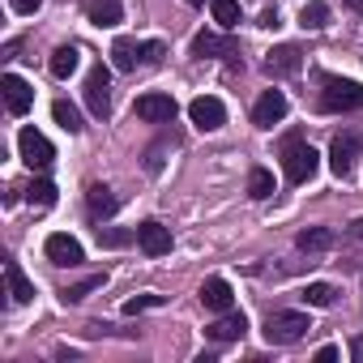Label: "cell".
I'll use <instances>...</instances> for the list:
<instances>
[{
  "mask_svg": "<svg viewBox=\"0 0 363 363\" xmlns=\"http://www.w3.org/2000/svg\"><path fill=\"white\" fill-rule=\"evenodd\" d=\"M316 167H320V154L312 145H303L299 137H291L282 145V171H286L291 184H308V179L316 175Z\"/></svg>",
  "mask_w": 363,
  "mask_h": 363,
  "instance_id": "1",
  "label": "cell"
},
{
  "mask_svg": "<svg viewBox=\"0 0 363 363\" xmlns=\"http://www.w3.org/2000/svg\"><path fill=\"white\" fill-rule=\"evenodd\" d=\"M359 154H363V133H359V128L337 133L333 145H329V171H333L337 179H346V175L354 171V158H359Z\"/></svg>",
  "mask_w": 363,
  "mask_h": 363,
  "instance_id": "2",
  "label": "cell"
},
{
  "mask_svg": "<svg viewBox=\"0 0 363 363\" xmlns=\"http://www.w3.org/2000/svg\"><path fill=\"white\" fill-rule=\"evenodd\" d=\"M325 111H359L363 107V86L346 82V77H325V94H320Z\"/></svg>",
  "mask_w": 363,
  "mask_h": 363,
  "instance_id": "3",
  "label": "cell"
},
{
  "mask_svg": "<svg viewBox=\"0 0 363 363\" xmlns=\"http://www.w3.org/2000/svg\"><path fill=\"white\" fill-rule=\"evenodd\" d=\"M308 329H312V325H308L303 312H274V316L265 320V337H269L274 346H291V342H299Z\"/></svg>",
  "mask_w": 363,
  "mask_h": 363,
  "instance_id": "4",
  "label": "cell"
},
{
  "mask_svg": "<svg viewBox=\"0 0 363 363\" xmlns=\"http://www.w3.org/2000/svg\"><path fill=\"white\" fill-rule=\"evenodd\" d=\"M18 150H22V162H26L30 171H43V167L56 162V150H52V141H48L39 128H22V133H18Z\"/></svg>",
  "mask_w": 363,
  "mask_h": 363,
  "instance_id": "5",
  "label": "cell"
},
{
  "mask_svg": "<svg viewBox=\"0 0 363 363\" xmlns=\"http://www.w3.org/2000/svg\"><path fill=\"white\" fill-rule=\"evenodd\" d=\"M107 82H111L107 65H94V69H90V77H86V107H90L99 120L111 111V94H107Z\"/></svg>",
  "mask_w": 363,
  "mask_h": 363,
  "instance_id": "6",
  "label": "cell"
},
{
  "mask_svg": "<svg viewBox=\"0 0 363 363\" xmlns=\"http://www.w3.org/2000/svg\"><path fill=\"white\" fill-rule=\"evenodd\" d=\"M286 120V94L282 90H265L261 99H257V107H252V124L257 128H274V124H282Z\"/></svg>",
  "mask_w": 363,
  "mask_h": 363,
  "instance_id": "7",
  "label": "cell"
},
{
  "mask_svg": "<svg viewBox=\"0 0 363 363\" xmlns=\"http://www.w3.org/2000/svg\"><path fill=\"white\" fill-rule=\"evenodd\" d=\"M189 116H193V124H197L201 133H214V128H223L227 107H223L214 94H201V99H193V103H189Z\"/></svg>",
  "mask_w": 363,
  "mask_h": 363,
  "instance_id": "8",
  "label": "cell"
},
{
  "mask_svg": "<svg viewBox=\"0 0 363 363\" xmlns=\"http://www.w3.org/2000/svg\"><path fill=\"white\" fill-rule=\"evenodd\" d=\"M133 111H137V116H141L145 124H167V120H175V99H171V94H158V90H154V94H141Z\"/></svg>",
  "mask_w": 363,
  "mask_h": 363,
  "instance_id": "9",
  "label": "cell"
},
{
  "mask_svg": "<svg viewBox=\"0 0 363 363\" xmlns=\"http://www.w3.org/2000/svg\"><path fill=\"white\" fill-rule=\"evenodd\" d=\"M43 252H48V261H52V265H82V261H86V252H82V244H77L73 235H65V231H56V235H48V244H43Z\"/></svg>",
  "mask_w": 363,
  "mask_h": 363,
  "instance_id": "10",
  "label": "cell"
},
{
  "mask_svg": "<svg viewBox=\"0 0 363 363\" xmlns=\"http://www.w3.org/2000/svg\"><path fill=\"white\" fill-rule=\"evenodd\" d=\"M0 90H5V107H9L13 116H26V111H30V103H35L30 82H22L18 73H5V77H0Z\"/></svg>",
  "mask_w": 363,
  "mask_h": 363,
  "instance_id": "11",
  "label": "cell"
},
{
  "mask_svg": "<svg viewBox=\"0 0 363 363\" xmlns=\"http://www.w3.org/2000/svg\"><path fill=\"white\" fill-rule=\"evenodd\" d=\"M299 65H303V52H299L295 43H282V48H274V52L265 56V73H269V77H295Z\"/></svg>",
  "mask_w": 363,
  "mask_h": 363,
  "instance_id": "12",
  "label": "cell"
},
{
  "mask_svg": "<svg viewBox=\"0 0 363 363\" xmlns=\"http://www.w3.org/2000/svg\"><path fill=\"white\" fill-rule=\"evenodd\" d=\"M137 244H141L145 257H167L171 252V231L162 223H141L137 227Z\"/></svg>",
  "mask_w": 363,
  "mask_h": 363,
  "instance_id": "13",
  "label": "cell"
},
{
  "mask_svg": "<svg viewBox=\"0 0 363 363\" xmlns=\"http://www.w3.org/2000/svg\"><path fill=\"white\" fill-rule=\"evenodd\" d=\"M240 52V43L231 39V35H210V30H201L197 39H193V56H235Z\"/></svg>",
  "mask_w": 363,
  "mask_h": 363,
  "instance_id": "14",
  "label": "cell"
},
{
  "mask_svg": "<svg viewBox=\"0 0 363 363\" xmlns=\"http://www.w3.org/2000/svg\"><path fill=\"white\" fill-rule=\"evenodd\" d=\"M231 282L227 278H206L201 282V303L210 308V312H231Z\"/></svg>",
  "mask_w": 363,
  "mask_h": 363,
  "instance_id": "15",
  "label": "cell"
},
{
  "mask_svg": "<svg viewBox=\"0 0 363 363\" xmlns=\"http://www.w3.org/2000/svg\"><path fill=\"white\" fill-rule=\"evenodd\" d=\"M137 60H145V48H141L137 39H116V43H111V65H116V69L128 73V69H137Z\"/></svg>",
  "mask_w": 363,
  "mask_h": 363,
  "instance_id": "16",
  "label": "cell"
},
{
  "mask_svg": "<svg viewBox=\"0 0 363 363\" xmlns=\"http://www.w3.org/2000/svg\"><path fill=\"white\" fill-rule=\"evenodd\" d=\"M5 278H9V295H13V303H30V299H35V282L22 274V265H18V261H9V265H5Z\"/></svg>",
  "mask_w": 363,
  "mask_h": 363,
  "instance_id": "17",
  "label": "cell"
},
{
  "mask_svg": "<svg viewBox=\"0 0 363 363\" xmlns=\"http://www.w3.org/2000/svg\"><path fill=\"white\" fill-rule=\"evenodd\" d=\"M244 329H248V320H244V312H227V316H223V320H214V325H210L206 333H210L214 342H235V337H240Z\"/></svg>",
  "mask_w": 363,
  "mask_h": 363,
  "instance_id": "18",
  "label": "cell"
},
{
  "mask_svg": "<svg viewBox=\"0 0 363 363\" xmlns=\"http://www.w3.org/2000/svg\"><path fill=\"white\" fill-rule=\"evenodd\" d=\"M86 18H90L94 26H116V22L124 18V5H120V0H90Z\"/></svg>",
  "mask_w": 363,
  "mask_h": 363,
  "instance_id": "19",
  "label": "cell"
},
{
  "mask_svg": "<svg viewBox=\"0 0 363 363\" xmlns=\"http://www.w3.org/2000/svg\"><path fill=\"white\" fill-rule=\"evenodd\" d=\"M77 60H82V52H77V48H56V52H52V60H48V69H52V77H60V82H65V77H73V73H77Z\"/></svg>",
  "mask_w": 363,
  "mask_h": 363,
  "instance_id": "20",
  "label": "cell"
},
{
  "mask_svg": "<svg viewBox=\"0 0 363 363\" xmlns=\"http://www.w3.org/2000/svg\"><path fill=\"white\" fill-rule=\"evenodd\" d=\"M86 201H90V214H94V218H111V214L120 210V201H116L111 189H103V184H94V189L86 193Z\"/></svg>",
  "mask_w": 363,
  "mask_h": 363,
  "instance_id": "21",
  "label": "cell"
},
{
  "mask_svg": "<svg viewBox=\"0 0 363 363\" xmlns=\"http://www.w3.org/2000/svg\"><path fill=\"white\" fill-rule=\"evenodd\" d=\"M295 244H299V252H325V248H333V231L329 227H308Z\"/></svg>",
  "mask_w": 363,
  "mask_h": 363,
  "instance_id": "22",
  "label": "cell"
},
{
  "mask_svg": "<svg viewBox=\"0 0 363 363\" xmlns=\"http://www.w3.org/2000/svg\"><path fill=\"white\" fill-rule=\"evenodd\" d=\"M52 116H56V124H60L65 133H82V128H86V124H82V111H77L73 103H65V99L52 103Z\"/></svg>",
  "mask_w": 363,
  "mask_h": 363,
  "instance_id": "23",
  "label": "cell"
},
{
  "mask_svg": "<svg viewBox=\"0 0 363 363\" xmlns=\"http://www.w3.org/2000/svg\"><path fill=\"white\" fill-rule=\"evenodd\" d=\"M210 9H214V22L223 30H235L240 26V0H210Z\"/></svg>",
  "mask_w": 363,
  "mask_h": 363,
  "instance_id": "24",
  "label": "cell"
},
{
  "mask_svg": "<svg viewBox=\"0 0 363 363\" xmlns=\"http://www.w3.org/2000/svg\"><path fill=\"white\" fill-rule=\"evenodd\" d=\"M248 197H252V201L274 197V175H269L265 167H252V175H248Z\"/></svg>",
  "mask_w": 363,
  "mask_h": 363,
  "instance_id": "25",
  "label": "cell"
},
{
  "mask_svg": "<svg viewBox=\"0 0 363 363\" xmlns=\"http://www.w3.org/2000/svg\"><path fill=\"white\" fill-rule=\"evenodd\" d=\"M26 201H30V206H39V210L56 206V184H52V179H30V189H26Z\"/></svg>",
  "mask_w": 363,
  "mask_h": 363,
  "instance_id": "26",
  "label": "cell"
},
{
  "mask_svg": "<svg viewBox=\"0 0 363 363\" xmlns=\"http://www.w3.org/2000/svg\"><path fill=\"white\" fill-rule=\"evenodd\" d=\"M325 22H329V5H325V0H308L303 13H299V26L303 30H320Z\"/></svg>",
  "mask_w": 363,
  "mask_h": 363,
  "instance_id": "27",
  "label": "cell"
},
{
  "mask_svg": "<svg viewBox=\"0 0 363 363\" xmlns=\"http://www.w3.org/2000/svg\"><path fill=\"white\" fill-rule=\"evenodd\" d=\"M333 299H337V291L329 282H308V291H303V303H312V308H329Z\"/></svg>",
  "mask_w": 363,
  "mask_h": 363,
  "instance_id": "28",
  "label": "cell"
},
{
  "mask_svg": "<svg viewBox=\"0 0 363 363\" xmlns=\"http://www.w3.org/2000/svg\"><path fill=\"white\" fill-rule=\"evenodd\" d=\"M103 282H107L103 274H90V278H82V282H73V286H65V299H69V303H77V299H86L90 291H99Z\"/></svg>",
  "mask_w": 363,
  "mask_h": 363,
  "instance_id": "29",
  "label": "cell"
},
{
  "mask_svg": "<svg viewBox=\"0 0 363 363\" xmlns=\"http://www.w3.org/2000/svg\"><path fill=\"white\" fill-rule=\"evenodd\" d=\"M158 303H162V295H137V299H128V303H124V316L150 312V308H158Z\"/></svg>",
  "mask_w": 363,
  "mask_h": 363,
  "instance_id": "30",
  "label": "cell"
},
{
  "mask_svg": "<svg viewBox=\"0 0 363 363\" xmlns=\"http://www.w3.org/2000/svg\"><path fill=\"white\" fill-rule=\"evenodd\" d=\"M133 235L128 231H99V244H107V248H120V244H128Z\"/></svg>",
  "mask_w": 363,
  "mask_h": 363,
  "instance_id": "31",
  "label": "cell"
},
{
  "mask_svg": "<svg viewBox=\"0 0 363 363\" xmlns=\"http://www.w3.org/2000/svg\"><path fill=\"white\" fill-rule=\"evenodd\" d=\"M9 5H13V13H35L43 0H9Z\"/></svg>",
  "mask_w": 363,
  "mask_h": 363,
  "instance_id": "32",
  "label": "cell"
},
{
  "mask_svg": "<svg viewBox=\"0 0 363 363\" xmlns=\"http://www.w3.org/2000/svg\"><path fill=\"white\" fill-rule=\"evenodd\" d=\"M162 60V43H145V65H158Z\"/></svg>",
  "mask_w": 363,
  "mask_h": 363,
  "instance_id": "33",
  "label": "cell"
},
{
  "mask_svg": "<svg viewBox=\"0 0 363 363\" xmlns=\"http://www.w3.org/2000/svg\"><path fill=\"white\" fill-rule=\"evenodd\" d=\"M333 359H337V346H320L316 350V363H333Z\"/></svg>",
  "mask_w": 363,
  "mask_h": 363,
  "instance_id": "34",
  "label": "cell"
},
{
  "mask_svg": "<svg viewBox=\"0 0 363 363\" xmlns=\"http://www.w3.org/2000/svg\"><path fill=\"white\" fill-rule=\"evenodd\" d=\"M350 354H354V359L363 363V337H354V342H350Z\"/></svg>",
  "mask_w": 363,
  "mask_h": 363,
  "instance_id": "35",
  "label": "cell"
},
{
  "mask_svg": "<svg viewBox=\"0 0 363 363\" xmlns=\"http://www.w3.org/2000/svg\"><path fill=\"white\" fill-rule=\"evenodd\" d=\"M350 235H354V240H363V218H354V223H350Z\"/></svg>",
  "mask_w": 363,
  "mask_h": 363,
  "instance_id": "36",
  "label": "cell"
},
{
  "mask_svg": "<svg viewBox=\"0 0 363 363\" xmlns=\"http://www.w3.org/2000/svg\"><path fill=\"white\" fill-rule=\"evenodd\" d=\"M346 9H354V13H363V0H346Z\"/></svg>",
  "mask_w": 363,
  "mask_h": 363,
  "instance_id": "37",
  "label": "cell"
},
{
  "mask_svg": "<svg viewBox=\"0 0 363 363\" xmlns=\"http://www.w3.org/2000/svg\"><path fill=\"white\" fill-rule=\"evenodd\" d=\"M189 5H206V0H189Z\"/></svg>",
  "mask_w": 363,
  "mask_h": 363,
  "instance_id": "38",
  "label": "cell"
}]
</instances>
